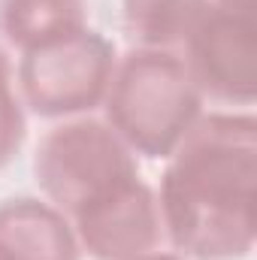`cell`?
Returning <instances> with one entry per match:
<instances>
[{"mask_svg": "<svg viewBox=\"0 0 257 260\" xmlns=\"http://www.w3.org/2000/svg\"><path fill=\"white\" fill-rule=\"evenodd\" d=\"M212 0H121L124 30L136 49L179 52Z\"/></svg>", "mask_w": 257, "mask_h": 260, "instance_id": "9c48e42d", "label": "cell"}, {"mask_svg": "<svg viewBox=\"0 0 257 260\" xmlns=\"http://www.w3.org/2000/svg\"><path fill=\"white\" fill-rule=\"evenodd\" d=\"M34 179L43 200L52 203L67 221H76L136 185L139 164L106 121L79 115L40 139Z\"/></svg>", "mask_w": 257, "mask_h": 260, "instance_id": "3957f363", "label": "cell"}, {"mask_svg": "<svg viewBox=\"0 0 257 260\" xmlns=\"http://www.w3.org/2000/svg\"><path fill=\"white\" fill-rule=\"evenodd\" d=\"M88 27V0H0V37L21 55Z\"/></svg>", "mask_w": 257, "mask_h": 260, "instance_id": "ba28073f", "label": "cell"}, {"mask_svg": "<svg viewBox=\"0 0 257 260\" xmlns=\"http://www.w3.org/2000/svg\"><path fill=\"white\" fill-rule=\"evenodd\" d=\"M115 61V46L103 34L76 30L21 55L18 100L40 118H79L103 106Z\"/></svg>", "mask_w": 257, "mask_h": 260, "instance_id": "277c9868", "label": "cell"}, {"mask_svg": "<svg viewBox=\"0 0 257 260\" xmlns=\"http://www.w3.org/2000/svg\"><path fill=\"white\" fill-rule=\"evenodd\" d=\"M27 136V121H24V106L15 97V91H6L0 97V170L15 160Z\"/></svg>", "mask_w": 257, "mask_h": 260, "instance_id": "30bf717a", "label": "cell"}, {"mask_svg": "<svg viewBox=\"0 0 257 260\" xmlns=\"http://www.w3.org/2000/svg\"><path fill=\"white\" fill-rule=\"evenodd\" d=\"M139 260H185L182 254H173V251H151V254H145V257Z\"/></svg>", "mask_w": 257, "mask_h": 260, "instance_id": "4fadbf2b", "label": "cell"}, {"mask_svg": "<svg viewBox=\"0 0 257 260\" xmlns=\"http://www.w3.org/2000/svg\"><path fill=\"white\" fill-rule=\"evenodd\" d=\"M203 94L179 52L130 49L115 61L103 109L106 124L133 154L167 160L203 115Z\"/></svg>", "mask_w": 257, "mask_h": 260, "instance_id": "7a4b0ae2", "label": "cell"}, {"mask_svg": "<svg viewBox=\"0 0 257 260\" xmlns=\"http://www.w3.org/2000/svg\"><path fill=\"white\" fill-rule=\"evenodd\" d=\"M0 260H18V257H15L9 248H3V245H0Z\"/></svg>", "mask_w": 257, "mask_h": 260, "instance_id": "5bb4252c", "label": "cell"}, {"mask_svg": "<svg viewBox=\"0 0 257 260\" xmlns=\"http://www.w3.org/2000/svg\"><path fill=\"white\" fill-rule=\"evenodd\" d=\"M257 121L251 112L200 115L167 157L164 236L185 260H242L254 248Z\"/></svg>", "mask_w": 257, "mask_h": 260, "instance_id": "6da1fadb", "label": "cell"}, {"mask_svg": "<svg viewBox=\"0 0 257 260\" xmlns=\"http://www.w3.org/2000/svg\"><path fill=\"white\" fill-rule=\"evenodd\" d=\"M79 248L94 260H139L160 248L157 194L139 179L109 203L70 221Z\"/></svg>", "mask_w": 257, "mask_h": 260, "instance_id": "8992f818", "label": "cell"}, {"mask_svg": "<svg viewBox=\"0 0 257 260\" xmlns=\"http://www.w3.org/2000/svg\"><path fill=\"white\" fill-rule=\"evenodd\" d=\"M0 245L18 260H82V248L64 215L37 197L0 203Z\"/></svg>", "mask_w": 257, "mask_h": 260, "instance_id": "52a82bcc", "label": "cell"}, {"mask_svg": "<svg viewBox=\"0 0 257 260\" xmlns=\"http://www.w3.org/2000/svg\"><path fill=\"white\" fill-rule=\"evenodd\" d=\"M182 49V61L203 97L227 106L254 103L257 43L251 12H233L212 3Z\"/></svg>", "mask_w": 257, "mask_h": 260, "instance_id": "5b68a950", "label": "cell"}, {"mask_svg": "<svg viewBox=\"0 0 257 260\" xmlns=\"http://www.w3.org/2000/svg\"><path fill=\"white\" fill-rule=\"evenodd\" d=\"M221 9H233V12H251V0H212Z\"/></svg>", "mask_w": 257, "mask_h": 260, "instance_id": "7c38bea8", "label": "cell"}, {"mask_svg": "<svg viewBox=\"0 0 257 260\" xmlns=\"http://www.w3.org/2000/svg\"><path fill=\"white\" fill-rule=\"evenodd\" d=\"M6 91H12V67H9L3 49H0V97H3Z\"/></svg>", "mask_w": 257, "mask_h": 260, "instance_id": "8fae6325", "label": "cell"}]
</instances>
